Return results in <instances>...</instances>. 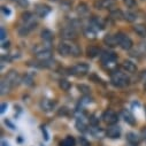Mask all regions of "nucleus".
<instances>
[{"instance_id":"obj_42","label":"nucleus","mask_w":146,"mask_h":146,"mask_svg":"<svg viewBox=\"0 0 146 146\" xmlns=\"http://www.w3.org/2000/svg\"><path fill=\"white\" fill-rule=\"evenodd\" d=\"M7 47H9V43L7 42V43H3V48H7Z\"/></svg>"},{"instance_id":"obj_29","label":"nucleus","mask_w":146,"mask_h":146,"mask_svg":"<svg viewBox=\"0 0 146 146\" xmlns=\"http://www.w3.org/2000/svg\"><path fill=\"white\" fill-rule=\"evenodd\" d=\"M77 12H78V14H81V15H84V14H86L88 13V6L85 5V4H80L78 6H77Z\"/></svg>"},{"instance_id":"obj_4","label":"nucleus","mask_w":146,"mask_h":146,"mask_svg":"<svg viewBox=\"0 0 146 146\" xmlns=\"http://www.w3.org/2000/svg\"><path fill=\"white\" fill-rule=\"evenodd\" d=\"M72 75L76 76H84L86 72L89 71V66L86 63H77L70 69Z\"/></svg>"},{"instance_id":"obj_20","label":"nucleus","mask_w":146,"mask_h":146,"mask_svg":"<svg viewBox=\"0 0 146 146\" xmlns=\"http://www.w3.org/2000/svg\"><path fill=\"white\" fill-rule=\"evenodd\" d=\"M69 44V51H70V55L72 56H78L81 55V48L78 47V45L74 44V43H68Z\"/></svg>"},{"instance_id":"obj_27","label":"nucleus","mask_w":146,"mask_h":146,"mask_svg":"<svg viewBox=\"0 0 146 146\" xmlns=\"http://www.w3.org/2000/svg\"><path fill=\"white\" fill-rule=\"evenodd\" d=\"M59 86H60L63 91H68V90L71 88V84H70V82L67 81V80H60V82H59Z\"/></svg>"},{"instance_id":"obj_40","label":"nucleus","mask_w":146,"mask_h":146,"mask_svg":"<svg viewBox=\"0 0 146 146\" xmlns=\"http://www.w3.org/2000/svg\"><path fill=\"white\" fill-rule=\"evenodd\" d=\"M42 131H43V135L45 136V140H48V135H47V131L45 128H42Z\"/></svg>"},{"instance_id":"obj_9","label":"nucleus","mask_w":146,"mask_h":146,"mask_svg":"<svg viewBox=\"0 0 146 146\" xmlns=\"http://www.w3.org/2000/svg\"><path fill=\"white\" fill-rule=\"evenodd\" d=\"M55 105H56V102L54 100H51V99H44L40 102V107H42V109H43L44 112H51V111H53Z\"/></svg>"},{"instance_id":"obj_38","label":"nucleus","mask_w":146,"mask_h":146,"mask_svg":"<svg viewBox=\"0 0 146 146\" xmlns=\"http://www.w3.org/2000/svg\"><path fill=\"white\" fill-rule=\"evenodd\" d=\"M1 11H3V13H4V15H11V11L7 8V7H5V6H3L1 7Z\"/></svg>"},{"instance_id":"obj_14","label":"nucleus","mask_w":146,"mask_h":146,"mask_svg":"<svg viewBox=\"0 0 146 146\" xmlns=\"http://www.w3.org/2000/svg\"><path fill=\"white\" fill-rule=\"evenodd\" d=\"M58 52L59 54L66 56V55H70V51H69V44L67 42L64 43H60L58 46Z\"/></svg>"},{"instance_id":"obj_25","label":"nucleus","mask_w":146,"mask_h":146,"mask_svg":"<svg viewBox=\"0 0 146 146\" xmlns=\"http://www.w3.org/2000/svg\"><path fill=\"white\" fill-rule=\"evenodd\" d=\"M127 139H128V141L131 143L132 145H136V144H138V141H139V137H138L136 133H133V132H129V133L127 135Z\"/></svg>"},{"instance_id":"obj_39","label":"nucleus","mask_w":146,"mask_h":146,"mask_svg":"<svg viewBox=\"0 0 146 146\" xmlns=\"http://www.w3.org/2000/svg\"><path fill=\"white\" fill-rule=\"evenodd\" d=\"M7 104H3L1 105V109H0V112H1V114H4L5 112H6V109H7Z\"/></svg>"},{"instance_id":"obj_34","label":"nucleus","mask_w":146,"mask_h":146,"mask_svg":"<svg viewBox=\"0 0 146 146\" xmlns=\"http://www.w3.org/2000/svg\"><path fill=\"white\" fill-rule=\"evenodd\" d=\"M76 127H77V129L81 130V131H85V128H86V125L83 123V121H80V120L76 122Z\"/></svg>"},{"instance_id":"obj_5","label":"nucleus","mask_w":146,"mask_h":146,"mask_svg":"<svg viewBox=\"0 0 146 146\" xmlns=\"http://www.w3.org/2000/svg\"><path fill=\"white\" fill-rule=\"evenodd\" d=\"M101 62L104 64H112L115 62L116 60V54L114 52H108V51H105L102 54H101Z\"/></svg>"},{"instance_id":"obj_26","label":"nucleus","mask_w":146,"mask_h":146,"mask_svg":"<svg viewBox=\"0 0 146 146\" xmlns=\"http://www.w3.org/2000/svg\"><path fill=\"white\" fill-rule=\"evenodd\" d=\"M84 35L86 36L88 38H91V39L96 38V31H94L93 27H88V28L84 30Z\"/></svg>"},{"instance_id":"obj_43","label":"nucleus","mask_w":146,"mask_h":146,"mask_svg":"<svg viewBox=\"0 0 146 146\" xmlns=\"http://www.w3.org/2000/svg\"><path fill=\"white\" fill-rule=\"evenodd\" d=\"M1 146H9V144H8L7 141H5V140H3V141H1Z\"/></svg>"},{"instance_id":"obj_37","label":"nucleus","mask_w":146,"mask_h":146,"mask_svg":"<svg viewBox=\"0 0 146 146\" xmlns=\"http://www.w3.org/2000/svg\"><path fill=\"white\" fill-rule=\"evenodd\" d=\"M140 80H141L144 83H146V70H143V71L140 72Z\"/></svg>"},{"instance_id":"obj_28","label":"nucleus","mask_w":146,"mask_h":146,"mask_svg":"<svg viewBox=\"0 0 146 146\" xmlns=\"http://www.w3.org/2000/svg\"><path fill=\"white\" fill-rule=\"evenodd\" d=\"M136 19H137V15L135 13H132V12L124 13V20H127L128 22H133V21H136Z\"/></svg>"},{"instance_id":"obj_6","label":"nucleus","mask_w":146,"mask_h":146,"mask_svg":"<svg viewBox=\"0 0 146 146\" xmlns=\"http://www.w3.org/2000/svg\"><path fill=\"white\" fill-rule=\"evenodd\" d=\"M102 120L107 124H115L117 122V115L113 111H106L102 115Z\"/></svg>"},{"instance_id":"obj_24","label":"nucleus","mask_w":146,"mask_h":146,"mask_svg":"<svg viewBox=\"0 0 146 146\" xmlns=\"http://www.w3.org/2000/svg\"><path fill=\"white\" fill-rule=\"evenodd\" d=\"M98 54H99V48H98V47H96V46H90V47H88V50H86V55H88L89 58H96Z\"/></svg>"},{"instance_id":"obj_22","label":"nucleus","mask_w":146,"mask_h":146,"mask_svg":"<svg viewBox=\"0 0 146 146\" xmlns=\"http://www.w3.org/2000/svg\"><path fill=\"white\" fill-rule=\"evenodd\" d=\"M46 51H51V46L48 44H44V45H37L33 47V53L38 54L42 52H46Z\"/></svg>"},{"instance_id":"obj_12","label":"nucleus","mask_w":146,"mask_h":146,"mask_svg":"<svg viewBox=\"0 0 146 146\" xmlns=\"http://www.w3.org/2000/svg\"><path fill=\"white\" fill-rule=\"evenodd\" d=\"M104 43L108 46H111V47H114L116 46L119 43H117V37H116V35L113 36V35H108L106 36V37L104 38Z\"/></svg>"},{"instance_id":"obj_8","label":"nucleus","mask_w":146,"mask_h":146,"mask_svg":"<svg viewBox=\"0 0 146 146\" xmlns=\"http://www.w3.org/2000/svg\"><path fill=\"white\" fill-rule=\"evenodd\" d=\"M51 12V7L47 5H37L36 6V14L39 17H46Z\"/></svg>"},{"instance_id":"obj_23","label":"nucleus","mask_w":146,"mask_h":146,"mask_svg":"<svg viewBox=\"0 0 146 146\" xmlns=\"http://www.w3.org/2000/svg\"><path fill=\"white\" fill-rule=\"evenodd\" d=\"M111 17L114 19V20H122V19H124V14L122 13L121 9L115 8V9L111 11Z\"/></svg>"},{"instance_id":"obj_13","label":"nucleus","mask_w":146,"mask_h":146,"mask_svg":"<svg viewBox=\"0 0 146 146\" xmlns=\"http://www.w3.org/2000/svg\"><path fill=\"white\" fill-rule=\"evenodd\" d=\"M122 68H123L127 72H131V74H133V72L137 71V66H136L133 62H131V61H127V60L122 63Z\"/></svg>"},{"instance_id":"obj_16","label":"nucleus","mask_w":146,"mask_h":146,"mask_svg":"<svg viewBox=\"0 0 146 146\" xmlns=\"http://www.w3.org/2000/svg\"><path fill=\"white\" fill-rule=\"evenodd\" d=\"M40 36H42V38L44 39V42H47V43H51V42L53 40V38H54L53 32H52L51 30H48V29H44V30L42 31Z\"/></svg>"},{"instance_id":"obj_18","label":"nucleus","mask_w":146,"mask_h":146,"mask_svg":"<svg viewBox=\"0 0 146 146\" xmlns=\"http://www.w3.org/2000/svg\"><path fill=\"white\" fill-rule=\"evenodd\" d=\"M36 59L39 60L40 62H42V61L51 60V59H52V52H51V51H46V52L38 53V54H36Z\"/></svg>"},{"instance_id":"obj_30","label":"nucleus","mask_w":146,"mask_h":146,"mask_svg":"<svg viewBox=\"0 0 146 146\" xmlns=\"http://www.w3.org/2000/svg\"><path fill=\"white\" fill-rule=\"evenodd\" d=\"M23 83H24L25 85H32V83H33V78H32V76H30V75H25V76L23 77Z\"/></svg>"},{"instance_id":"obj_41","label":"nucleus","mask_w":146,"mask_h":146,"mask_svg":"<svg viewBox=\"0 0 146 146\" xmlns=\"http://www.w3.org/2000/svg\"><path fill=\"white\" fill-rule=\"evenodd\" d=\"M97 122H98V121L96 120V117L92 116V117H91V123H92V124H97Z\"/></svg>"},{"instance_id":"obj_17","label":"nucleus","mask_w":146,"mask_h":146,"mask_svg":"<svg viewBox=\"0 0 146 146\" xmlns=\"http://www.w3.org/2000/svg\"><path fill=\"white\" fill-rule=\"evenodd\" d=\"M133 31L140 36V37H146V25L145 24H136L133 27Z\"/></svg>"},{"instance_id":"obj_33","label":"nucleus","mask_w":146,"mask_h":146,"mask_svg":"<svg viewBox=\"0 0 146 146\" xmlns=\"http://www.w3.org/2000/svg\"><path fill=\"white\" fill-rule=\"evenodd\" d=\"M80 145L81 146H91V144H90V141L85 138V137H80Z\"/></svg>"},{"instance_id":"obj_1","label":"nucleus","mask_w":146,"mask_h":146,"mask_svg":"<svg viewBox=\"0 0 146 146\" xmlns=\"http://www.w3.org/2000/svg\"><path fill=\"white\" fill-rule=\"evenodd\" d=\"M111 82L115 86H125L129 83V78H128V76L124 74V72L115 71L111 76Z\"/></svg>"},{"instance_id":"obj_32","label":"nucleus","mask_w":146,"mask_h":146,"mask_svg":"<svg viewBox=\"0 0 146 146\" xmlns=\"http://www.w3.org/2000/svg\"><path fill=\"white\" fill-rule=\"evenodd\" d=\"M78 90L82 92V93H84V94H86V93H90V88L89 86H86V85H78Z\"/></svg>"},{"instance_id":"obj_7","label":"nucleus","mask_w":146,"mask_h":146,"mask_svg":"<svg viewBox=\"0 0 146 146\" xmlns=\"http://www.w3.org/2000/svg\"><path fill=\"white\" fill-rule=\"evenodd\" d=\"M6 80L13 85V86H16L20 82H21V78H20V76H19V74H17V71H15V70H11L8 74H7V76H6Z\"/></svg>"},{"instance_id":"obj_21","label":"nucleus","mask_w":146,"mask_h":146,"mask_svg":"<svg viewBox=\"0 0 146 146\" xmlns=\"http://www.w3.org/2000/svg\"><path fill=\"white\" fill-rule=\"evenodd\" d=\"M76 145V140L74 137L71 136H67L61 143H60V146H75Z\"/></svg>"},{"instance_id":"obj_10","label":"nucleus","mask_w":146,"mask_h":146,"mask_svg":"<svg viewBox=\"0 0 146 146\" xmlns=\"http://www.w3.org/2000/svg\"><path fill=\"white\" fill-rule=\"evenodd\" d=\"M114 0H97L94 3V7L97 9H105V8H109L114 5Z\"/></svg>"},{"instance_id":"obj_3","label":"nucleus","mask_w":146,"mask_h":146,"mask_svg":"<svg viewBox=\"0 0 146 146\" xmlns=\"http://www.w3.org/2000/svg\"><path fill=\"white\" fill-rule=\"evenodd\" d=\"M61 37L67 39V40H71V39H75L77 37V31L75 30L74 27H66L61 30Z\"/></svg>"},{"instance_id":"obj_15","label":"nucleus","mask_w":146,"mask_h":146,"mask_svg":"<svg viewBox=\"0 0 146 146\" xmlns=\"http://www.w3.org/2000/svg\"><path fill=\"white\" fill-rule=\"evenodd\" d=\"M12 88H13V85H12L6 78L1 81V85H0V91H1V94H3V96L6 94V93H8V92L12 90Z\"/></svg>"},{"instance_id":"obj_36","label":"nucleus","mask_w":146,"mask_h":146,"mask_svg":"<svg viewBox=\"0 0 146 146\" xmlns=\"http://www.w3.org/2000/svg\"><path fill=\"white\" fill-rule=\"evenodd\" d=\"M0 33H1V36H0V38H1V40H4V39L6 38V36H7L6 30H5L4 28H1V29H0Z\"/></svg>"},{"instance_id":"obj_11","label":"nucleus","mask_w":146,"mask_h":146,"mask_svg":"<svg viewBox=\"0 0 146 146\" xmlns=\"http://www.w3.org/2000/svg\"><path fill=\"white\" fill-rule=\"evenodd\" d=\"M120 135H121V128L119 125H112L107 129V136L109 138L115 139V138H119Z\"/></svg>"},{"instance_id":"obj_19","label":"nucleus","mask_w":146,"mask_h":146,"mask_svg":"<svg viewBox=\"0 0 146 146\" xmlns=\"http://www.w3.org/2000/svg\"><path fill=\"white\" fill-rule=\"evenodd\" d=\"M122 115H123V117H124V121L127 122V123H129L130 125H135V123H136V120H135V117H133V115L129 112V111H123L122 112Z\"/></svg>"},{"instance_id":"obj_31","label":"nucleus","mask_w":146,"mask_h":146,"mask_svg":"<svg viewBox=\"0 0 146 146\" xmlns=\"http://www.w3.org/2000/svg\"><path fill=\"white\" fill-rule=\"evenodd\" d=\"M123 3H124V5L127 6V7H129V8H132V7H135L137 4H136V0H123Z\"/></svg>"},{"instance_id":"obj_35","label":"nucleus","mask_w":146,"mask_h":146,"mask_svg":"<svg viewBox=\"0 0 146 146\" xmlns=\"http://www.w3.org/2000/svg\"><path fill=\"white\" fill-rule=\"evenodd\" d=\"M15 1H16L21 7H23V8L28 7V0H15Z\"/></svg>"},{"instance_id":"obj_2","label":"nucleus","mask_w":146,"mask_h":146,"mask_svg":"<svg viewBox=\"0 0 146 146\" xmlns=\"http://www.w3.org/2000/svg\"><path fill=\"white\" fill-rule=\"evenodd\" d=\"M116 37H117V43L120 45V47L122 50H125V51H129L131 47H132V40L128 37L127 35L120 32L116 35Z\"/></svg>"}]
</instances>
